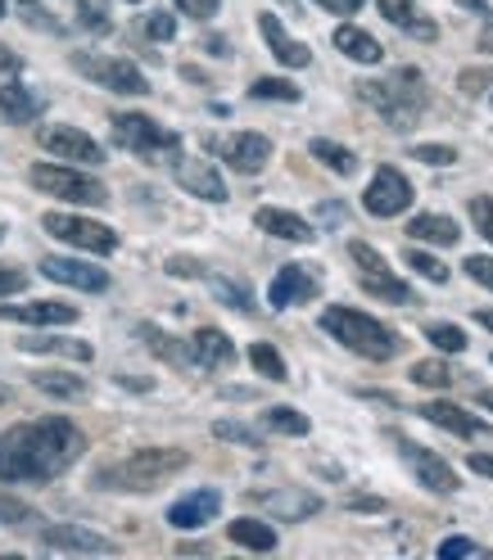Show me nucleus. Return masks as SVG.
<instances>
[{
  "label": "nucleus",
  "mask_w": 493,
  "mask_h": 560,
  "mask_svg": "<svg viewBox=\"0 0 493 560\" xmlns=\"http://www.w3.org/2000/svg\"><path fill=\"white\" fill-rule=\"evenodd\" d=\"M82 430L64 416L23 420L0 434V483H46L82 457Z\"/></svg>",
  "instance_id": "obj_1"
},
{
  "label": "nucleus",
  "mask_w": 493,
  "mask_h": 560,
  "mask_svg": "<svg viewBox=\"0 0 493 560\" xmlns=\"http://www.w3.org/2000/svg\"><path fill=\"white\" fill-rule=\"evenodd\" d=\"M186 452L182 447H140L131 457H123L118 466H104L95 475L100 488H114V493H150L163 479H172L177 470H186Z\"/></svg>",
  "instance_id": "obj_2"
},
{
  "label": "nucleus",
  "mask_w": 493,
  "mask_h": 560,
  "mask_svg": "<svg viewBox=\"0 0 493 560\" xmlns=\"http://www.w3.org/2000/svg\"><path fill=\"white\" fill-rule=\"evenodd\" d=\"M322 330L335 343H344L348 353H358L367 362H390L399 353V335L390 326H380L376 317H367V312H358V307H326Z\"/></svg>",
  "instance_id": "obj_3"
},
{
  "label": "nucleus",
  "mask_w": 493,
  "mask_h": 560,
  "mask_svg": "<svg viewBox=\"0 0 493 560\" xmlns=\"http://www.w3.org/2000/svg\"><path fill=\"white\" fill-rule=\"evenodd\" d=\"M358 95L394 131H408L421 118V109H426V91H421V78L412 73V68H403V73L385 78V82H358Z\"/></svg>",
  "instance_id": "obj_4"
},
{
  "label": "nucleus",
  "mask_w": 493,
  "mask_h": 560,
  "mask_svg": "<svg viewBox=\"0 0 493 560\" xmlns=\"http://www.w3.org/2000/svg\"><path fill=\"white\" fill-rule=\"evenodd\" d=\"M27 182L37 186L42 195H50V199H68V203H82V208L110 203V190H104V182H95L91 172L64 167V163H37V167L27 172Z\"/></svg>",
  "instance_id": "obj_5"
},
{
  "label": "nucleus",
  "mask_w": 493,
  "mask_h": 560,
  "mask_svg": "<svg viewBox=\"0 0 493 560\" xmlns=\"http://www.w3.org/2000/svg\"><path fill=\"white\" fill-rule=\"evenodd\" d=\"M73 68L82 78H91L95 86L114 91V95H150L146 73H140L136 63L118 59V55H91V50H82V55H73Z\"/></svg>",
  "instance_id": "obj_6"
},
{
  "label": "nucleus",
  "mask_w": 493,
  "mask_h": 560,
  "mask_svg": "<svg viewBox=\"0 0 493 560\" xmlns=\"http://www.w3.org/2000/svg\"><path fill=\"white\" fill-rule=\"evenodd\" d=\"M114 140H118L123 150L140 154V159H159V154H177V150H182L177 131L159 127V122L146 118V114H118V118H114Z\"/></svg>",
  "instance_id": "obj_7"
},
{
  "label": "nucleus",
  "mask_w": 493,
  "mask_h": 560,
  "mask_svg": "<svg viewBox=\"0 0 493 560\" xmlns=\"http://www.w3.org/2000/svg\"><path fill=\"white\" fill-rule=\"evenodd\" d=\"M42 226H46V235L73 244V249H87V254H114V249H118L114 226L91 222V218H78V213H46Z\"/></svg>",
  "instance_id": "obj_8"
},
{
  "label": "nucleus",
  "mask_w": 493,
  "mask_h": 560,
  "mask_svg": "<svg viewBox=\"0 0 493 560\" xmlns=\"http://www.w3.org/2000/svg\"><path fill=\"white\" fill-rule=\"evenodd\" d=\"M348 258L358 262V285H363L367 294H376V299H385V303H412V290L390 271V262H385V258L371 249V244L354 240V244H348Z\"/></svg>",
  "instance_id": "obj_9"
},
{
  "label": "nucleus",
  "mask_w": 493,
  "mask_h": 560,
  "mask_svg": "<svg viewBox=\"0 0 493 560\" xmlns=\"http://www.w3.org/2000/svg\"><path fill=\"white\" fill-rule=\"evenodd\" d=\"M363 208L371 218H399L403 208H412V182L390 163L376 167V177H371V186L363 195Z\"/></svg>",
  "instance_id": "obj_10"
},
{
  "label": "nucleus",
  "mask_w": 493,
  "mask_h": 560,
  "mask_svg": "<svg viewBox=\"0 0 493 560\" xmlns=\"http://www.w3.org/2000/svg\"><path fill=\"white\" fill-rule=\"evenodd\" d=\"M317 290H322V280H317V267L290 262V267H280V271L272 276V285H267V303L280 312V307H295V303L317 299Z\"/></svg>",
  "instance_id": "obj_11"
},
{
  "label": "nucleus",
  "mask_w": 493,
  "mask_h": 560,
  "mask_svg": "<svg viewBox=\"0 0 493 560\" xmlns=\"http://www.w3.org/2000/svg\"><path fill=\"white\" fill-rule=\"evenodd\" d=\"M218 150H222V163H231V172L254 177V172H263L272 159V140L259 131H231V136H222Z\"/></svg>",
  "instance_id": "obj_12"
},
{
  "label": "nucleus",
  "mask_w": 493,
  "mask_h": 560,
  "mask_svg": "<svg viewBox=\"0 0 493 560\" xmlns=\"http://www.w3.org/2000/svg\"><path fill=\"white\" fill-rule=\"evenodd\" d=\"M403 462L412 466V475L421 479V488H431V493H439V498H448V493H457V470L439 457V452H431V447H421V443H403Z\"/></svg>",
  "instance_id": "obj_13"
},
{
  "label": "nucleus",
  "mask_w": 493,
  "mask_h": 560,
  "mask_svg": "<svg viewBox=\"0 0 493 560\" xmlns=\"http://www.w3.org/2000/svg\"><path fill=\"white\" fill-rule=\"evenodd\" d=\"M42 150L55 154V159H68V163H104V150L95 145V140L78 127L68 122H55V127H42Z\"/></svg>",
  "instance_id": "obj_14"
},
{
  "label": "nucleus",
  "mask_w": 493,
  "mask_h": 560,
  "mask_svg": "<svg viewBox=\"0 0 493 560\" xmlns=\"http://www.w3.org/2000/svg\"><path fill=\"white\" fill-rule=\"evenodd\" d=\"M172 177H177V186L204 203H227V182H222V172L214 163H204V159H177V167H172Z\"/></svg>",
  "instance_id": "obj_15"
},
{
  "label": "nucleus",
  "mask_w": 493,
  "mask_h": 560,
  "mask_svg": "<svg viewBox=\"0 0 493 560\" xmlns=\"http://www.w3.org/2000/svg\"><path fill=\"white\" fill-rule=\"evenodd\" d=\"M42 276H50L55 285H68V290H87V294H100V290H110V271H100L91 262H78V258H42Z\"/></svg>",
  "instance_id": "obj_16"
},
{
  "label": "nucleus",
  "mask_w": 493,
  "mask_h": 560,
  "mask_svg": "<svg viewBox=\"0 0 493 560\" xmlns=\"http://www.w3.org/2000/svg\"><path fill=\"white\" fill-rule=\"evenodd\" d=\"M218 511H222L218 488H195V493H186L182 502H172L168 524H172V529H204V524H214Z\"/></svg>",
  "instance_id": "obj_17"
},
{
  "label": "nucleus",
  "mask_w": 493,
  "mask_h": 560,
  "mask_svg": "<svg viewBox=\"0 0 493 560\" xmlns=\"http://www.w3.org/2000/svg\"><path fill=\"white\" fill-rule=\"evenodd\" d=\"M42 547L50 551H82V556H110L114 542L91 534L87 524H50V529H42Z\"/></svg>",
  "instance_id": "obj_18"
},
{
  "label": "nucleus",
  "mask_w": 493,
  "mask_h": 560,
  "mask_svg": "<svg viewBox=\"0 0 493 560\" xmlns=\"http://www.w3.org/2000/svg\"><path fill=\"white\" fill-rule=\"evenodd\" d=\"M0 317L10 322H23V326H73L78 322V307L68 303H5L0 307Z\"/></svg>",
  "instance_id": "obj_19"
},
{
  "label": "nucleus",
  "mask_w": 493,
  "mask_h": 560,
  "mask_svg": "<svg viewBox=\"0 0 493 560\" xmlns=\"http://www.w3.org/2000/svg\"><path fill=\"white\" fill-rule=\"evenodd\" d=\"M259 32H263V42L272 46V55L286 63V68H308V63H312V50H308L303 42H295L290 32L280 27L276 14H259Z\"/></svg>",
  "instance_id": "obj_20"
},
{
  "label": "nucleus",
  "mask_w": 493,
  "mask_h": 560,
  "mask_svg": "<svg viewBox=\"0 0 493 560\" xmlns=\"http://www.w3.org/2000/svg\"><path fill=\"white\" fill-rule=\"evenodd\" d=\"M37 118H42V100L37 95H32L27 86H19V82H0V122L27 127Z\"/></svg>",
  "instance_id": "obj_21"
},
{
  "label": "nucleus",
  "mask_w": 493,
  "mask_h": 560,
  "mask_svg": "<svg viewBox=\"0 0 493 560\" xmlns=\"http://www.w3.org/2000/svg\"><path fill=\"white\" fill-rule=\"evenodd\" d=\"M231 358H236V348H231V339H227L222 330L204 326V330L191 335V362H195V366H204V371H222Z\"/></svg>",
  "instance_id": "obj_22"
},
{
  "label": "nucleus",
  "mask_w": 493,
  "mask_h": 560,
  "mask_svg": "<svg viewBox=\"0 0 493 560\" xmlns=\"http://www.w3.org/2000/svg\"><path fill=\"white\" fill-rule=\"evenodd\" d=\"M254 226H259L263 235L290 240V244H308V240H317L312 226H308L299 213H286V208H259V213H254Z\"/></svg>",
  "instance_id": "obj_23"
},
{
  "label": "nucleus",
  "mask_w": 493,
  "mask_h": 560,
  "mask_svg": "<svg viewBox=\"0 0 493 560\" xmlns=\"http://www.w3.org/2000/svg\"><path fill=\"white\" fill-rule=\"evenodd\" d=\"M421 416H426L431 425H439V430L457 434V439H475V434L484 430V420L467 416L462 407H452V402H426V407H421Z\"/></svg>",
  "instance_id": "obj_24"
},
{
  "label": "nucleus",
  "mask_w": 493,
  "mask_h": 560,
  "mask_svg": "<svg viewBox=\"0 0 493 560\" xmlns=\"http://www.w3.org/2000/svg\"><path fill=\"white\" fill-rule=\"evenodd\" d=\"M335 50H340V55H348L354 63H380V59H385L380 42L371 37V32L354 27V23H340V27H335Z\"/></svg>",
  "instance_id": "obj_25"
},
{
  "label": "nucleus",
  "mask_w": 493,
  "mask_h": 560,
  "mask_svg": "<svg viewBox=\"0 0 493 560\" xmlns=\"http://www.w3.org/2000/svg\"><path fill=\"white\" fill-rule=\"evenodd\" d=\"M380 5V14L390 19L394 27H403V32H412V37H421V42H435V23L431 19H421V10L412 5V0H376Z\"/></svg>",
  "instance_id": "obj_26"
},
{
  "label": "nucleus",
  "mask_w": 493,
  "mask_h": 560,
  "mask_svg": "<svg viewBox=\"0 0 493 560\" xmlns=\"http://www.w3.org/2000/svg\"><path fill=\"white\" fill-rule=\"evenodd\" d=\"M408 235L421 240V244H444V249H452V244L462 240V231H457V222L448 213H421V218H412Z\"/></svg>",
  "instance_id": "obj_27"
},
{
  "label": "nucleus",
  "mask_w": 493,
  "mask_h": 560,
  "mask_svg": "<svg viewBox=\"0 0 493 560\" xmlns=\"http://www.w3.org/2000/svg\"><path fill=\"white\" fill-rule=\"evenodd\" d=\"M227 538L236 542V547H250V551H276V529L272 524H263V520H231L227 524Z\"/></svg>",
  "instance_id": "obj_28"
},
{
  "label": "nucleus",
  "mask_w": 493,
  "mask_h": 560,
  "mask_svg": "<svg viewBox=\"0 0 493 560\" xmlns=\"http://www.w3.org/2000/svg\"><path fill=\"white\" fill-rule=\"evenodd\" d=\"M23 353H59V358H73V362H91L95 348L82 343V339H50V335H32V339H19Z\"/></svg>",
  "instance_id": "obj_29"
},
{
  "label": "nucleus",
  "mask_w": 493,
  "mask_h": 560,
  "mask_svg": "<svg viewBox=\"0 0 493 560\" xmlns=\"http://www.w3.org/2000/svg\"><path fill=\"white\" fill-rule=\"evenodd\" d=\"M308 154L317 163H326L331 172H340V177H354V172H358V154L348 150V145H335V140H326V136H317L312 145H308Z\"/></svg>",
  "instance_id": "obj_30"
},
{
  "label": "nucleus",
  "mask_w": 493,
  "mask_h": 560,
  "mask_svg": "<svg viewBox=\"0 0 493 560\" xmlns=\"http://www.w3.org/2000/svg\"><path fill=\"white\" fill-rule=\"evenodd\" d=\"M32 384H37L42 394H50V398H87V384L78 375H68V371H37Z\"/></svg>",
  "instance_id": "obj_31"
},
{
  "label": "nucleus",
  "mask_w": 493,
  "mask_h": 560,
  "mask_svg": "<svg viewBox=\"0 0 493 560\" xmlns=\"http://www.w3.org/2000/svg\"><path fill=\"white\" fill-rule=\"evenodd\" d=\"M250 362H254V371H259L263 380H272V384H286V375H290V371H286V358H280L276 348L263 343V339L250 343Z\"/></svg>",
  "instance_id": "obj_32"
},
{
  "label": "nucleus",
  "mask_w": 493,
  "mask_h": 560,
  "mask_svg": "<svg viewBox=\"0 0 493 560\" xmlns=\"http://www.w3.org/2000/svg\"><path fill=\"white\" fill-rule=\"evenodd\" d=\"M408 380H412V384H421V389H448V384H452V371H448V362L426 358V362H412Z\"/></svg>",
  "instance_id": "obj_33"
},
{
  "label": "nucleus",
  "mask_w": 493,
  "mask_h": 560,
  "mask_svg": "<svg viewBox=\"0 0 493 560\" xmlns=\"http://www.w3.org/2000/svg\"><path fill=\"white\" fill-rule=\"evenodd\" d=\"M267 430H276V434H290V439H303L312 425H308V416L303 411H295V407H267Z\"/></svg>",
  "instance_id": "obj_34"
},
{
  "label": "nucleus",
  "mask_w": 493,
  "mask_h": 560,
  "mask_svg": "<svg viewBox=\"0 0 493 560\" xmlns=\"http://www.w3.org/2000/svg\"><path fill=\"white\" fill-rule=\"evenodd\" d=\"M136 335H140V339H150V348H154L159 358L177 362V366H182V362H191V343H186V348H177V339H168V335H163V330H154V326H140Z\"/></svg>",
  "instance_id": "obj_35"
},
{
  "label": "nucleus",
  "mask_w": 493,
  "mask_h": 560,
  "mask_svg": "<svg viewBox=\"0 0 493 560\" xmlns=\"http://www.w3.org/2000/svg\"><path fill=\"white\" fill-rule=\"evenodd\" d=\"M426 339L439 348V353H462V348H467V330L462 326H448V322L426 326Z\"/></svg>",
  "instance_id": "obj_36"
},
{
  "label": "nucleus",
  "mask_w": 493,
  "mask_h": 560,
  "mask_svg": "<svg viewBox=\"0 0 493 560\" xmlns=\"http://www.w3.org/2000/svg\"><path fill=\"white\" fill-rule=\"evenodd\" d=\"M250 95H254V100H280V104H295V100H299V86H295V82H286V78H259V82L250 86Z\"/></svg>",
  "instance_id": "obj_37"
},
{
  "label": "nucleus",
  "mask_w": 493,
  "mask_h": 560,
  "mask_svg": "<svg viewBox=\"0 0 493 560\" xmlns=\"http://www.w3.org/2000/svg\"><path fill=\"white\" fill-rule=\"evenodd\" d=\"M403 262H408L412 271H421L426 280H435V285H444V280H448V267H444L439 258H431L426 249H408V254H403Z\"/></svg>",
  "instance_id": "obj_38"
},
{
  "label": "nucleus",
  "mask_w": 493,
  "mask_h": 560,
  "mask_svg": "<svg viewBox=\"0 0 493 560\" xmlns=\"http://www.w3.org/2000/svg\"><path fill=\"white\" fill-rule=\"evenodd\" d=\"M14 10H19V19H23L27 27H46V32H59L55 14L42 5V0H14Z\"/></svg>",
  "instance_id": "obj_39"
},
{
  "label": "nucleus",
  "mask_w": 493,
  "mask_h": 560,
  "mask_svg": "<svg viewBox=\"0 0 493 560\" xmlns=\"http://www.w3.org/2000/svg\"><path fill=\"white\" fill-rule=\"evenodd\" d=\"M214 434H218V439H227V443H244V447H263V439H259L254 430H244V425H240V420H218V425H214Z\"/></svg>",
  "instance_id": "obj_40"
},
{
  "label": "nucleus",
  "mask_w": 493,
  "mask_h": 560,
  "mask_svg": "<svg viewBox=\"0 0 493 560\" xmlns=\"http://www.w3.org/2000/svg\"><path fill=\"white\" fill-rule=\"evenodd\" d=\"M471 222H475V231L493 244V195H475V199H471Z\"/></svg>",
  "instance_id": "obj_41"
},
{
  "label": "nucleus",
  "mask_w": 493,
  "mask_h": 560,
  "mask_svg": "<svg viewBox=\"0 0 493 560\" xmlns=\"http://www.w3.org/2000/svg\"><path fill=\"white\" fill-rule=\"evenodd\" d=\"M412 159L431 163V167H448V163H457V150L452 145H412Z\"/></svg>",
  "instance_id": "obj_42"
},
{
  "label": "nucleus",
  "mask_w": 493,
  "mask_h": 560,
  "mask_svg": "<svg viewBox=\"0 0 493 560\" xmlns=\"http://www.w3.org/2000/svg\"><path fill=\"white\" fill-rule=\"evenodd\" d=\"M146 37H154V42H172V37H177V19H172L168 10H154V14L146 19Z\"/></svg>",
  "instance_id": "obj_43"
},
{
  "label": "nucleus",
  "mask_w": 493,
  "mask_h": 560,
  "mask_svg": "<svg viewBox=\"0 0 493 560\" xmlns=\"http://www.w3.org/2000/svg\"><path fill=\"white\" fill-rule=\"evenodd\" d=\"M78 19L87 27H95V32L110 27V10H104V0H78Z\"/></svg>",
  "instance_id": "obj_44"
},
{
  "label": "nucleus",
  "mask_w": 493,
  "mask_h": 560,
  "mask_svg": "<svg viewBox=\"0 0 493 560\" xmlns=\"http://www.w3.org/2000/svg\"><path fill=\"white\" fill-rule=\"evenodd\" d=\"M462 271L475 280V285H484V290H493V258H484V254H471L467 262H462Z\"/></svg>",
  "instance_id": "obj_45"
},
{
  "label": "nucleus",
  "mask_w": 493,
  "mask_h": 560,
  "mask_svg": "<svg viewBox=\"0 0 493 560\" xmlns=\"http://www.w3.org/2000/svg\"><path fill=\"white\" fill-rule=\"evenodd\" d=\"M457 86H462L467 95H484V86H493V73L489 68H467V73L457 78Z\"/></svg>",
  "instance_id": "obj_46"
},
{
  "label": "nucleus",
  "mask_w": 493,
  "mask_h": 560,
  "mask_svg": "<svg viewBox=\"0 0 493 560\" xmlns=\"http://www.w3.org/2000/svg\"><path fill=\"white\" fill-rule=\"evenodd\" d=\"M23 290H27V271H19V267H0V299L23 294Z\"/></svg>",
  "instance_id": "obj_47"
},
{
  "label": "nucleus",
  "mask_w": 493,
  "mask_h": 560,
  "mask_svg": "<svg viewBox=\"0 0 493 560\" xmlns=\"http://www.w3.org/2000/svg\"><path fill=\"white\" fill-rule=\"evenodd\" d=\"M317 506H322L317 498H286V502H272L276 515H295V520H299V515H312Z\"/></svg>",
  "instance_id": "obj_48"
},
{
  "label": "nucleus",
  "mask_w": 493,
  "mask_h": 560,
  "mask_svg": "<svg viewBox=\"0 0 493 560\" xmlns=\"http://www.w3.org/2000/svg\"><path fill=\"white\" fill-rule=\"evenodd\" d=\"M214 294L227 299V303H236L240 312H250V294H244V285H231V280H214Z\"/></svg>",
  "instance_id": "obj_49"
},
{
  "label": "nucleus",
  "mask_w": 493,
  "mask_h": 560,
  "mask_svg": "<svg viewBox=\"0 0 493 560\" xmlns=\"http://www.w3.org/2000/svg\"><path fill=\"white\" fill-rule=\"evenodd\" d=\"M218 5H222V0H177V10H182L186 19H214Z\"/></svg>",
  "instance_id": "obj_50"
},
{
  "label": "nucleus",
  "mask_w": 493,
  "mask_h": 560,
  "mask_svg": "<svg viewBox=\"0 0 493 560\" xmlns=\"http://www.w3.org/2000/svg\"><path fill=\"white\" fill-rule=\"evenodd\" d=\"M168 276H177V280H191V276H204V267L195 258H168Z\"/></svg>",
  "instance_id": "obj_51"
},
{
  "label": "nucleus",
  "mask_w": 493,
  "mask_h": 560,
  "mask_svg": "<svg viewBox=\"0 0 493 560\" xmlns=\"http://www.w3.org/2000/svg\"><path fill=\"white\" fill-rule=\"evenodd\" d=\"M471 551H475L471 538H448V542H439V560H448V556H471Z\"/></svg>",
  "instance_id": "obj_52"
},
{
  "label": "nucleus",
  "mask_w": 493,
  "mask_h": 560,
  "mask_svg": "<svg viewBox=\"0 0 493 560\" xmlns=\"http://www.w3.org/2000/svg\"><path fill=\"white\" fill-rule=\"evenodd\" d=\"M322 10H331V14H340V19H348V14H358L363 10V0H317Z\"/></svg>",
  "instance_id": "obj_53"
},
{
  "label": "nucleus",
  "mask_w": 493,
  "mask_h": 560,
  "mask_svg": "<svg viewBox=\"0 0 493 560\" xmlns=\"http://www.w3.org/2000/svg\"><path fill=\"white\" fill-rule=\"evenodd\" d=\"M467 466H471L475 475H489V479H493V452H471Z\"/></svg>",
  "instance_id": "obj_54"
},
{
  "label": "nucleus",
  "mask_w": 493,
  "mask_h": 560,
  "mask_svg": "<svg viewBox=\"0 0 493 560\" xmlns=\"http://www.w3.org/2000/svg\"><path fill=\"white\" fill-rule=\"evenodd\" d=\"M0 73H19V55L0 46Z\"/></svg>",
  "instance_id": "obj_55"
},
{
  "label": "nucleus",
  "mask_w": 493,
  "mask_h": 560,
  "mask_svg": "<svg viewBox=\"0 0 493 560\" xmlns=\"http://www.w3.org/2000/svg\"><path fill=\"white\" fill-rule=\"evenodd\" d=\"M348 506H354V511H380L385 502L380 498H348Z\"/></svg>",
  "instance_id": "obj_56"
},
{
  "label": "nucleus",
  "mask_w": 493,
  "mask_h": 560,
  "mask_svg": "<svg viewBox=\"0 0 493 560\" xmlns=\"http://www.w3.org/2000/svg\"><path fill=\"white\" fill-rule=\"evenodd\" d=\"M475 402H480L484 411H493V389H480V394H475Z\"/></svg>",
  "instance_id": "obj_57"
},
{
  "label": "nucleus",
  "mask_w": 493,
  "mask_h": 560,
  "mask_svg": "<svg viewBox=\"0 0 493 560\" xmlns=\"http://www.w3.org/2000/svg\"><path fill=\"white\" fill-rule=\"evenodd\" d=\"M480 46H484V50H489V55H493V23H489V27H484V32H480Z\"/></svg>",
  "instance_id": "obj_58"
},
{
  "label": "nucleus",
  "mask_w": 493,
  "mask_h": 560,
  "mask_svg": "<svg viewBox=\"0 0 493 560\" xmlns=\"http://www.w3.org/2000/svg\"><path fill=\"white\" fill-rule=\"evenodd\" d=\"M475 322H480L484 330H493V312H475Z\"/></svg>",
  "instance_id": "obj_59"
},
{
  "label": "nucleus",
  "mask_w": 493,
  "mask_h": 560,
  "mask_svg": "<svg viewBox=\"0 0 493 560\" xmlns=\"http://www.w3.org/2000/svg\"><path fill=\"white\" fill-rule=\"evenodd\" d=\"M0 19H5V0H0Z\"/></svg>",
  "instance_id": "obj_60"
},
{
  "label": "nucleus",
  "mask_w": 493,
  "mask_h": 560,
  "mask_svg": "<svg viewBox=\"0 0 493 560\" xmlns=\"http://www.w3.org/2000/svg\"><path fill=\"white\" fill-rule=\"evenodd\" d=\"M0 407H5V394H0Z\"/></svg>",
  "instance_id": "obj_61"
},
{
  "label": "nucleus",
  "mask_w": 493,
  "mask_h": 560,
  "mask_svg": "<svg viewBox=\"0 0 493 560\" xmlns=\"http://www.w3.org/2000/svg\"><path fill=\"white\" fill-rule=\"evenodd\" d=\"M489 104H493V91H489Z\"/></svg>",
  "instance_id": "obj_62"
},
{
  "label": "nucleus",
  "mask_w": 493,
  "mask_h": 560,
  "mask_svg": "<svg viewBox=\"0 0 493 560\" xmlns=\"http://www.w3.org/2000/svg\"><path fill=\"white\" fill-rule=\"evenodd\" d=\"M131 5H140V0H131Z\"/></svg>",
  "instance_id": "obj_63"
}]
</instances>
